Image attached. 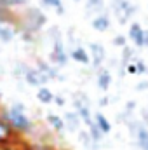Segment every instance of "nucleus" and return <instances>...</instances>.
<instances>
[{
	"label": "nucleus",
	"mask_w": 148,
	"mask_h": 150,
	"mask_svg": "<svg viewBox=\"0 0 148 150\" xmlns=\"http://www.w3.org/2000/svg\"><path fill=\"white\" fill-rule=\"evenodd\" d=\"M7 9H9V7L5 5V2H4V0H0V14H2L4 11H7Z\"/></svg>",
	"instance_id": "nucleus-36"
},
{
	"label": "nucleus",
	"mask_w": 148,
	"mask_h": 150,
	"mask_svg": "<svg viewBox=\"0 0 148 150\" xmlns=\"http://www.w3.org/2000/svg\"><path fill=\"white\" fill-rule=\"evenodd\" d=\"M127 40H129V38L125 37V35H115L113 40H111V44H113L115 47H120V49H122V47L127 45Z\"/></svg>",
	"instance_id": "nucleus-24"
},
{
	"label": "nucleus",
	"mask_w": 148,
	"mask_h": 150,
	"mask_svg": "<svg viewBox=\"0 0 148 150\" xmlns=\"http://www.w3.org/2000/svg\"><path fill=\"white\" fill-rule=\"evenodd\" d=\"M35 67H37L38 70L42 72V74L45 75L49 80H56V79H63L59 72H58V68H54V65H51L49 61H45V59H42V58H37V63H35Z\"/></svg>",
	"instance_id": "nucleus-9"
},
{
	"label": "nucleus",
	"mask_w": 148,
	"mask_h": 150,
	"mask_svg": "<svg viewBox=\"0 0 148 150\" xmlns=\"http://www.w3.org/2000/svg\"><path fill=\"white\" fill-rule=\"evenodd\" d=\"M63 120H65V131H70V133H77L82 126V120H80V117L77 115L75 110L65 113Z\"/></svg>",
	"instance_id": "nucleus-12"
},
{
	"label": "nucleus",
	"mask_w": 148,
	"mask_h": 150,
	"mask_svg": "<svg viewBox=\"0 0 148 150\" xmlns=\"http://www.w3.org/2000/svg\"><path fill=\"white\" fill-rule=\"evenodd\" d=\"M19 140H21V136L12 129V126L0 113V147H11V145L18 143Z\"/></svg>",
	"instance_id": "nucleus-5"
},
{
	"label": "nucleus",
	"mask_w": 148,
	"mask_h": 150,
	"mask_svg": "<svg viewBox=\"0 0 148 150\" xmlns=\"http://www.w3.org/2000/svg\"><path fill=\"white\" fill-rule=\"evenodd\" d=\"M91 26H92V30H96V32H99V33H106L111 26L110 16H108L106 12H101V14L94 16L92 21H91Z\"/></svg>",
	"instance_id": "nucleus-10"
},
{
	"label": "nucleus",
	"mask_w": 148,
	"mask_h": 150,
	"mask_svg": "<svg viewBox=\"0 0 148 150\" xmlns=\"http://www.w3.org/2000/svg\"><path fill=\"white\" fill-rule=\"evenodd\" d=\"M37 100L42 105H51V103H54V93L47 86H42L37 89Z\"/></svg>",
	"instance_id": "nucleus-17"
},
{
	"label": "nucleus",
	"mask_w": 148,
	"mask_h": 150,
	"mask_svg": "<svg viewBox=\"0 0 148 150\" xmlns=\"http://www.w3.org/2000/svg\"><path fill=\"white\" fill-rule=\"evenodd\" d=\"M143 33H145V28L140 25V23H131L129 25V32H127V38L134 44V47H143Z\"/></svg>",
	"instance_id": "nucleus-8"
},
{
	"label": "nucleus",
	"mask_w": 148,
	"mask_h": 150,
	"mask_svg": "<svg viewBox=\"0 0 148 150\" xmlns=\"http://www.w3.org/2000/svg\"><path fill=\"white\" fill-rule=\"evenodd\" d=\"M40 4L44 5V7H47V9H58V7H61L63 5V2L61 0H40Z\"/></svg>",
	"instance_id": "nucleus-25"
},
{
	"label": "nucleus",
	"mask_w": 148,
	"mask_h": 150,
	"mask_svg": "<svg viewBox=\"0 0 148 150\" xmlns=\"http://www.w3.org/2000/svg\"><path fill=\"white\" fill-rule=\"evenodd\" d=\"M136 91H148V80H141L136 84Z\"/></svg>",
	"instance_id": "nucleus-30"
},
{
	"label": "nucleus",
	"mask_w": 148,
	"mask_h": 150,
	"mask_svg": "<svg viewBox=\"0 0 148 150\" xmlns=\"http://www.w3.org/2000/svg\"><path fill=\"white\" fill-rule=\"evenodd\" d=\"M110 5L120 25H127L138 14V5L129 0H110Z\"/></svg>",
	"instance_id": "nucleus-3"
},
{
	"label": "nucleus",
	"mask_w": 148,
	"mask_h": 150,
	"mask_svg": "<svg viewBox=\"0 0 148 150\" xmlns=\"http://www.w3.org/2000/svg\"><path fill=\"white\" fill-rule=\"evenodd\" d=\"M132 61H136V67H138V75H140V74H147L148 67H147V63H145L143 59H140V58H134Z\"/></svg>",
	"instance_id": "nucleus-27"
},
{
	"label": "nucleus",
	"mask_w": 148,
	"mask_h": 150,
	"mask_svg": "<svg viewBox=\"0 0 148 150\" xmlns=\"http://www.w3.org/2000/svg\"><path fill=\"white\" fill-rule=\"evenodd\" d=\"M73 2H80V0H73Z\"/></svg>",
	"instance_id": "nucleus-40"
},
{
	"label": "nucleus",
	"mask_w": 148,
	"mask_h": 150,
	"mask_svg": "<svg viewBox=\"0 0 148 150\" xmlns=\"http://www.w3.org/2000/svg\"><path fill=\"white\" fill-rule=\"evenodd\" d=\"M134 59V47L132 45H125V47H122V54H120V65L122 67H125L127 63H131Z\"/></svg>",
	"instance_id": "nucleus-20"
},
{
	"label": "nucleus",
	"mask_w": 148,
	"mask_h": 150,
	"mask_svg": "<svg viewBox=\"0 0 148 150\" xmlns=\"http://www.w3.org/2000/svg\"><path fill=\"white\" fill-rule=\"evenodd\" d=\"M54 103H56L58 107H65V98L59 96V94H54Z\"/></svg>",
	"instance_id": "nucleus-31"
},
{
	"label": "nucleus",
	"mask_w": 148,
	"mask_h": 150,
	"mask_svg": "<svg viewBox=\"0 0 148 150\" xmlns=\"http://www.w3.org/2000/svg\"><path fill=\"white\" fill-rule=\"evenodd\" d=\"M18 35L21 37V40H23L25 44H28V45H32V44L37 42V33H32V32H28V30L18 28Z\"/></svg>",
	"instance_id": "nucleus-22"
},
{
	"label": "nucleus",
	"mask_w": 148,
	"mask_h": 150,
	"mask_svg": "<svg viewBox=\"0 0 148 150\" xmlns=\"http://www.w3.org/2000/svg\"><path fill=\"white\" fill-rule=\"evenodd\" d=\"M70 54V58L77 61V63H80V65H89L91 63V56H89V52H87V49L85 47H82L80 44H77L72 47V51L68 52Z\"/></svg>",
	"instance_id": "nucleus-11"
},
{
	"label": "nucleus",
	"mask_w": 148,
	"mask_h": 150,
	"mask_svg": "<svg viewBox=\"0 0 148 150\" xmlns=\"http://www.w3.org/2000/svg\"><path fill=\"white\" fill-rule=\"evenodd\" d=\"M28 68H30V67H28L26 63L18 61V63H16V67L12 68V74L16 75L18 79H25V75H26V72H28Z\"/></svg>",
	"instance_id": "nucleus-23"
},
{
	"label": "nucleus",
	"mask_w": 148,
	"mask_h": 150,
	"mask_svg": "<svg viewBox=\"0 0 148 150\" xmlns=\"http://www.w3.org/2000/svg\"><path fill=\"white\" fill-rule=\"evenodd\" d=\"M18 35V28L12 26V25H5V23H0V42L2 44H11Z\"/></svg>",
	"instance_id": "nucleus-13"
},
{
	"label": "nucleus",
	"mask_w": 148,
	"mask_h": 150,
	"mask_svg": "<svg viewBox=\"0 0 148 150\" xmlns=\"http://www.w3.org/2000/svg\"><path fill=\"white\" fill-rule=\"evenodd\" d=\"M45 25H47V16H45V12L42 9L25 7L23 12L19 14L18 28H21V30H28L32 33H40Z\"/></svg>",
	"instance_id": "nucleus-2"
},
{
	"label": "nucleus",
	"mask_w": 148,
	"mask_h": 150,
	"mask_svg": "<svg viewBox=\"0 0 148 150\" xmlns=\"http://www.w3.org/2000/svg\"><path fill=\"white\" fill-rule=\"evenodd\" d=\"M87 133H89V136L92 138V142H96V143H101L103 142V133H101V129L96 126V122H92L89 127H87Z\"/></svg>",
	"instance_id": "nucleus-21"
},
{
	"label": "nucleus",
	"mask_w": 148,
	"mask_h": 150,
	"mask_svg": "<svg viewBox=\"0 0 148 150\" xmlns=\"http://www.w3.org/2000/svg\"><path fill=\"white\" fill-rule=\"evenodd\" d=\"M0 75H4V68L2 67H0Z\"/></svg>",
	"instance_id": "nucleus-37"
},
{
	"label": "nucleus",
	"mask_w": 148,
	"mask_h": 150,
	"mask_svg": "<svg viewBox=\"0 0 148 150\" xmlns=\"http://www.w3.org/2000/svg\"><path fill=\"white\" fill-rule=\"evenodd\" d=\"M87 52L91 56V61H92V70H99L106 59V49L103 44L99 42H89L87 44Z\"/></svg>",
	"instance_id": "nucleus-6"
},
{
	"label": "nucleus",
	"mask_w": 148,
	"mask_h": 150,
	"mask_svg": "<svg viewBox=\"0 0 148 150\" xmlns=\"http://www.w3.org/2000/svg\"><path fill=\"white\" fill-rule=\"evenodd\" d=\"M49 37L52 38V40H56V38H63V33H61V30L54 25V26L49 28Z\"/></svg>",
	"instance_id": "nucleus-26"
},
{
	"label": "nucleus",
	"mask_w": 148,
	"mask_h": 150,
	"mask_svg": "<svg viewBox=\"0 0 148 150\" xmlns=\"http://www.w3.org/2000/svg\"><path fill=\"white\" fill-rule=\"evenodd\" d=\"M25 82H26L30 87H37L38 89V87H42V86H47V82H51V80L42 74L37 67H30L28 72H26V75H25Z\"/></svg>",
	"instance_id": "nucleus-7"
},
{
	"label": "nucleus",
	"mask_w": 148,
	"mask_h": 150,
	"mask_svg": "<svg viewBox=\"0 0 148 150\" xmlns=\"http://www.w3.org/2000/svg\"><path fill=\"white\" fill-rule=\"evenodd\" d=\"M65 12H66V9H65V5H61V7H58V9H56V14H58V16H63Z\"/></svg>",
	"instance_id": "nucleus-34"
},
{
	"label": "nucleus",
	"mask_w": 148,
	"mask_h": 150,
	"mask_svg": "<svg viewBox=\"0 0 148 150\" xmlns=\"http://www.w3.org/2000/svg\"><path fill=\"white\" fill-rule=\"evenodd\" d=\"M0 113L4 115V119L12 126V129L21 138L26 136V134H30L33 131V122L26 115V112H19L14 107H0Z\"/></svg>",
	"instance_id": "nucleus-1"
},
{
	"label": "nucleus",
	"mask_w": 148,
	"mask_h": 150,
	"mask_svg": "<svg viewBox=\"0 0 148 150\" xmlns=\"http://www.w3.org/2000/svg\"><path fill=\"white\" fill-rule=\"evenodd\" d=\"M11 107H14L16 110H19V112H26V107L23 105V103H19V101H16V103H12Z\"/></svg>",
	"instance_id": "nucleus-32"
},
{
	"label": "nucleus",
	"mask_w": 148,
	"mask_h": 150,
	"mask_svg": "<svg viewBox=\"0 0 148 150\" xmlns=\"http://www.w3.org/2000/svg\"><path fill=\"white\" fill-rule=\"evenodd\" d=\"M45 120H47V124H49L56 133H63V131H65V120H63L61 115H58V113H47V115H45Z\"/></svg>",
	"instance_id": "nucleus-16"
},
{
	"label": "nucleus",
	"mask_w": 148,
	"mask_h": 150,
	"mask_svg": "<svg viewBox=\"0 0 148 150\" xmlns=\"http://www.w3.org/2000/svg\"><path fill=\"white\" fill-rule=\"evenodd\" d=\"M68 51H66V45H65V40L63 38H56L52 40V49L49 52V63L54 65V67H66L68 63Z\"/></svg>",
	"instance_id": "nucleus-4"
},
{
	"label": "nucleus",
	"mask_w": 148,
	"mask_h": 150,
	"mask_svg": "<svg viewBox=\"0 0 148 150\" xmlns=\"http://www.w3.org/2000/svg\"><path fill=\"white\" fill-rule=\"evenodd\" d=\"M108 105H110V98H108V96L99 98V107H108Z\"/></svg>",
	"instance_id": "nucleus-33"
},
{
	"label": "nucleus",
	"mask_w": 148,
	"mask_h": 150,
	"mask_svg": "<svg viewBox=\"0 0 148 150\" xmlns=\"http://www.w3.org/2000/svg\"><path fill=\"white\" fill-rule=\"evenodd\" d=\"M125 74L127 75H138V67H136V61H131L125 65Z\"/></svg>",
	"instance_id": "nucleus-28"
},
{
	"label": "nucleus",
	"mask_w": 148,
	"mask_h": 150,
	"mask_svg": "<svg viewBox=\"0 0 148 150\" xmlns=\"http://www.w3.org/2000/svg\"><path fill=\"white\" fill-rule=\"evenodd\" d=\"M111 86V72L108 70V67H101L98 70V87L101 91H108Z\"/></svg>",
	"instance_id": "nucleus-14"
},
{
	"label": "nucleus",
	"mask_w": 148,
	"mask_h": 150,
	"mask_svg": "<svg viewBox=\"0 0 148 150\" xmlns=\"http://www.w3.org/2000/svg\"><path fill=\"white\" fill-rule=\"evenodd\" d=\"M136 107H138V105H136V101H134V100H129V101L125 103V108H124V110H125L127 113H132L134 110H136Z\"/></svg>",
	"instance_id": "nucleus-29"
},
{
	"label": "nucleus",
	"mask_w": 148,
	"mask_h": 150,
	"mask_svg": "<svg viewBox=\"0 0 148 150\" xmlns=\"http://www.w3.org/2000/svg\"><path fill=\"white\" fill-rule=\"evenodd\" d=\"M92 119H94L96 126L101 129V133H103V134H110V133H111V122H110V120H108V119H106V117H105L101 112H96Z\"/></svg>",
	"instance_id": "nucleus-18"
},
{
	"label": "nucleus",
	"mask_w": 148,
	"mask_h": 150,
	"mask_svg": "<svg viewBox=\"0 0 148 150\" xmlns=\"http://www.w3.org/2000/svg\"><path fill=\"white\" fill-rule=\"evenodd\" d=\"M85 11L89 14H101L105 12V0H85Z\"/></svg>",
	"instance_id": "nucleus-19"
},
{
	"label": "nucleus",
	"mask_w": 148,
	"mask_h": 150,
	"mask_svg": "<svg viewBox=\"0 0 148 150\" xmlns=\"http://www.w3.org/2000/svg\"><path fill=\"white\" fill-rule=\"evenodd\" d=\"M0 150H5V149H4V147H0Z\"/></svg>",
	"instance_id": "nucleus-39"
},
{
	"label": "nucleus",
	"mask_w": 148,
	"mask_h": 150,
	"mask_svg": "<svg viewBox=\"0 0 148 150\" xmlns=\"http://www.w3.org/2000/svg\"><path fill=\"white\" fill-rule=\"evenodd\" d=\"M147 75H148V70H147Z\"/></svg>",
	"instance_id": "nucleus-41"
},
{
	"label": "nucleus",
	"mask_w": 148,
	"mask_h": 150,
	"mask_svg": "<svg viewBox=\"0 0 148 150\" xmlns=\"http://www.w3.org/2000/svg\"><path fill=\"white\" fill-rule=\"evenodd\" d=\"M143 47H148V30H145L143 33Z\"/></svg>",
	"instance_id": "nucleus-35"
},
{
	"label": "nucleus",
	"mask_w": 148,
	"mask_h": 150,
	"mask_svg": "<svg viewBox=\"0 0 148 150\" xmlns=\"http://www.w3.org/2000/svg\"><path fill=\"white\" fill-rule=\"evenodd\" d=\"M77 136H78V142L84 145V149L87 150H99V143H96V142H92V138L89 136V133L85 131V129H78L77 131Z\"/></svg>",
	"instance_id": "nucleus-15"
},
{
	"label": "nucleus",
	"mask_w": 148,
	"mask_h": 150,
	"mask_svg": "<svg viewBox=\"0 0 148 150\" xmlns=\"http://www.w3.org/2000/svg\"><path fill=\"white\" fill-rule=\"evenodd\" d=\"M0 107H2V93H0Z\"/></svg>",
	"instance_id": "nucleus-38"
}]
</instances>
